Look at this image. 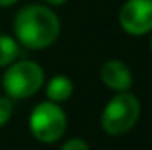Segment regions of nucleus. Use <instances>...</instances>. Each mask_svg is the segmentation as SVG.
<instances>
[{"label":"nucleus","instance_id":"nucleus-11","mask_svg":"<svg viewBox=\"0 0 152 150\" xmlns=\"http://www.w3.org/2000/svg\"><path fill=\"white\" fill-rule=\"evenodd\" d=\"M48 5H64L67 0H44Z\"/></svg>","mask_w":152,"mask_h":150},{"label":"nucleus","instance_id":"nucleus-9","mask_svg":"<svg viewBox=\"0 0 152 150\" xmlns=\"http://www.w3.org/2000/svg\"><path fill=\"white\" fill-rule=\"evenodd\" d=\"M11 115H12V99H9L7 95L0 97V127L9 122Z\"/></svg>","mask_w":152,"mask_h":150},{"label":"nucleus","instance_id":"nucleus-12","mask_svg":"<svg viewBox=\"0 0 152 150\" xmlns=\"http://www.w3.org/2000/svg\"><path fill=\"white\" fill-rule=\"evenodd\" d=\"M18 0H0V7H11V5H14Z\"/></svg>","mask_w":152,"mask_h":150},{"label":"nucleus","instance_id":"nucleus-5","mask_svg":"<svg viewBox=\"0 0 152 150\" xmlns=\"http://www.w3.org/2000/svg\"><path fill=\"white\" fill-rule=\"evenodd\" d=\"M118 23L129 36L152 32V0H126L118 12Z\"/></svg>","mask_w":152,"mask_h":150},{"label":"nucleus","instance_id":"nucleus-4","mask_svg":"<svg viewBox=\"0 0 152 150\" xmlns=\"http://www.w3.org/2000/svg\"><path fill=\"white\" fill-rule=\"evenodd\" d=\"M28 127L32 136L41 143H55L58 141L67 127L66 111L58 103L42 101L30 111Z\"/></svg>","mask_w":152,"mask_h":150},{"label":"nucleus","instance_id":"nucleus-6","mask_svg":"<svg viewBox=\"0 0 152 150\" xmlns=\"http://www.w3.org/2000/svg\"><path fill=\"white\" fill-rule=\"evenodd\" d=\"M101 81L115 92H127L133 85V74L122 60H106L101 66Z\"/></svg>","mask_w":152,"mask_h":150},{"label":"nucleus","instance_id":"nucleus-10","mask_svg":"<svg viewBox=\"0 0 152 150\" xmlns=\"http://www.w3.org/2000/svg\"><path fill=\"white\" fill-rule=\"evenodd\" d=\"M60 150H90V149H88V145L83 138H73V140L66 141Z\"/></svg>","mask_w":152,"mask_h":150},{"label":"nucleus","instance_id":"nucleus-1","mask_svg":"<svg viewBox=\"0 0 152 150\" xmlns=\"http://www.w3.org/2000/svg\"><path fill=\"white\" fill-rule=\"evenodd\" d=\"M58 36L60 20L48 5H25L14 18V39L28 50H44Z\"/></svg>","mask_w":152,"mask_h":150},{"label":"nucleus","instance_id":"nucleus-2","mask_svg":"<svg viewBox=\"0 0 152 150\" xmlns=\"http://www.w3.org/2000/svg\"><path fill=\"white\" fill-rule=\"evenodd\" d=\"M140 101L129 92H117L101 113V127L112 136L129 133L140 118Z\"/></svg>","mask_w":152,"mask_h":150},{"label":"nucleus","instance_id":"nucleus-7","mask_svg":"<svg viewBox=\"0 0 152 150\" xmlns=\"http://www.w3.org/2000/svg\"><path fill=\"white\" fill-rule=\"evenodd\" d=\"M73 92H75V85H73L71 78H67L64 74L53 76L48 81V85H46V97H48V101H53V103H58V104L67 101V99H71Z\"/></svg>","mask_w":152,"mask_h":150},{"label":"nucleus","instance_id":"nucleus-8","mask_svg":"<svg viewBox=\"0 0 152 150\" xmlns=\"http://www.w3.org/2000/svg\"><path fill=\"white\" fill-rule=\"evenodd\" d=\"M20 55V42L11 36L0 34V67H7Z\"/></svg>","mask_w":152,"mask_h":150},{"label":"nucleus","instance_id":"nucleus-3","mask_svg":"<svg viewBox=\"0 0 152 150\" xmlns=\"http://www.w3.org/2000/svg\"><path fill=\"white\" fill-rule=\"evenodd\" d=\"M42 85L44 71L34 60H14L2 78V87L9 99H28Z\"/></svg>","mask_w":152,"mask_h":150},{"label":"nucleus","instance_id":"nucleus-13","mask_svg":"<svg viewBox=\"0 0 152 150\" xmlns=\"http://www.w3.org/2000/svg\"><path fill=\"white\" fill-rule=\"evenodd\" d=\"M151 48H152V37H151Z\"/></svg>","mask_w":152,"mask_h":150}]
</instances>
